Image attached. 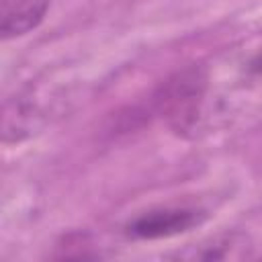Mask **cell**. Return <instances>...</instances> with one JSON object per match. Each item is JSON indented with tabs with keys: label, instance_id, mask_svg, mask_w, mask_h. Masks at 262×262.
<instances>
[{
	"label": "cell",
	"instance_id": "1",
	"mask_svg": "<svg viewBox=\"0 0 262 262\" xmlns=\"http://www.w3.org/2000/svg\"><path fill=\"white\" fill-rule=\"evenodd\" d=\"M209 88V72L201 63H188L166 76L151 92L147 104L149 115L164 119L178 135L194 129L205 94Z\"/></svg>",
	"mask_w": 262,
	"mask_h": 262
},
{
	"label": "cell",
	"instance_id": "2",
	"mask_svg": "<svg viewBox=\"0 0 262 262\" xmlns=\"http://www.w3.org/2000/svg\"><path fill=\"white\" fill-rule=\"evenodd\" d=\"M207 213L194 207H158L135 215L125 225V233L135 239H162L199 227Z\"/></svg>",
	"mask_w": 262,
	"mask_h": 262
},
{
	"label": "cell",
	"instance_id": "3",
	"mask_svg": "<svg viewBox=\"0 0 262 262\" xmlns=\"http://www.w3.org/2000/svg\"><path fill=\"white\" fill-rule=\"evenodd\" d=\"M49 10V0H2V39H16L35 31Z\"/></svg>",
	"mask_w": 262,
	"mask_h": 262
},
{
	"label": "cell",
	"instance_id": "4",
	"mask_svg": "<svg viewBox=\"0 0 262 262\" xmlns=\"http://www.w3.org/2000/svg\"><path fill=\"white\" fill-rule=\"evenodd\" d=\"M41 113L31 96L18 94L4 104V119H2V139L4 143H18L27 139L31 133L39 129Z\"/></svg>",
	"mask_w": 262,
	"mask_h": 262
},
{
	"label": "cell",
	"instance_id": "5",
	"mask_svg": "<svg viewBox=\"0 0 262 262\" xmlns=\"http://www.w3.org/2000/svg\"><path fill=\"white\" fill-rule=\"evenodd\" d=\"M55 254L53 258H59V260H86V258H96L98 254L92 252L90 248V242H88V235H82V233H70L66 235L57 246H55Z\"/></svg>",
	"mask_w": 262,
	"mask_h": 262
},
{
	"label": "cell",
	"instance_id": "6",
	"mask_svg": "<svg viewBox=\"0 0 262 262\" xmlns=\"http://www.w3.org/2000/svg\"><path fill=\"white\" fill-rule=\"evenodd\" d=\"M239 235L237 233H227V235H217L209 242L199 244V250L188 254L190 258H201V260H221L231 256V248L239 246L237 244Z\"/></svg>",
	"mask_w": 262,
	"mask_h": 262
},
{
	"label": "cell",
	"instance_id": "7",
	"mask_svg": "<svg viewBox=\"0 0 262 262\" xmlns=\"http://www.w3.org/2000/svg\"><path fill=\"white\" fill-rule=\"evenodd\" d=\"M248 72L262 76V49H258V51L250 57V61H248Z\"/></svg>",
	"mask_w": 262,
	"mask_h": 262
}]
</instances>
